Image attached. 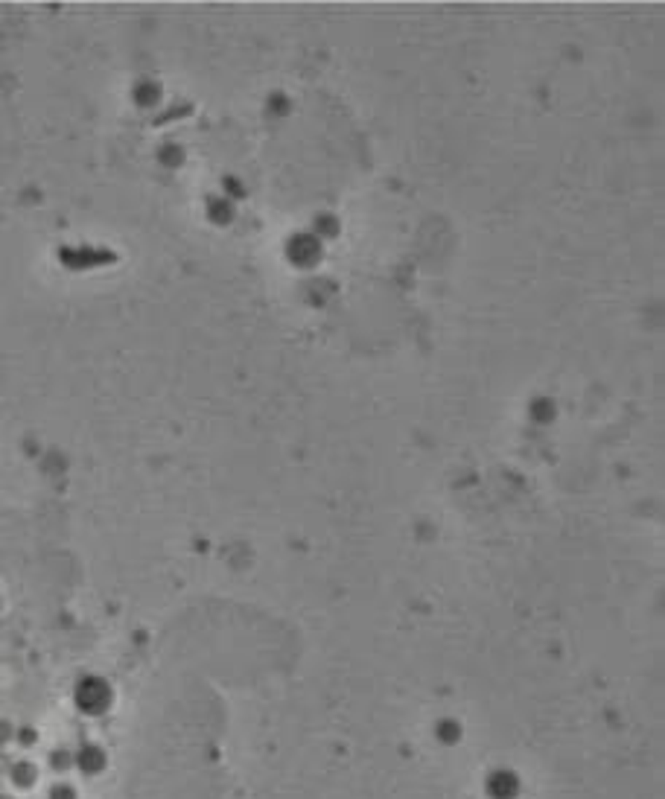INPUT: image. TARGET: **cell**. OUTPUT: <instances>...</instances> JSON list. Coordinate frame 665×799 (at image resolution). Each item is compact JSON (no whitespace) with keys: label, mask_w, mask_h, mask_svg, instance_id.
I'll return each instance as SVG.
<instances>
[{"label":"cell","mask_w":665,"mask_h":799,"mask_svg":"<svg viewBox=\"0 0 665 799\" xmlns=\"http://www.w3.org/2000/svg\"><path fill=\"white\" fill-rule=\"evenodd\" d=\"M487 788L496 799H511L516 793V779L511 776V773H496V776L490 779Z\"/></svg>","instance_id":"obj_1"}]
</instances>
